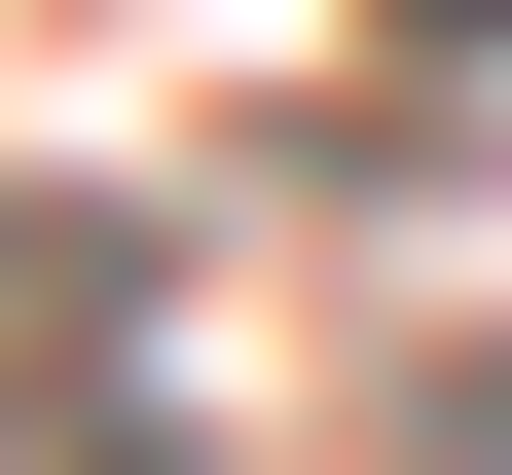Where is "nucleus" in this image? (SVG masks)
Returning a JSON list of instances; mask_svg holds the SVG:
<instances>
[{"mask_svg":"<svg viewBox=\"0 0 512 475\" xmlns=\"http://www.w3.org/2000/svg\"><path fill=\"white\" fill-rule=\"evenodd\" d=\"M403 37H512V0H403Z\"/></svg>","mask_w":512,"mask_h":475,"instance_id":"obj_1","label":"nucleus"}]
</instances>
